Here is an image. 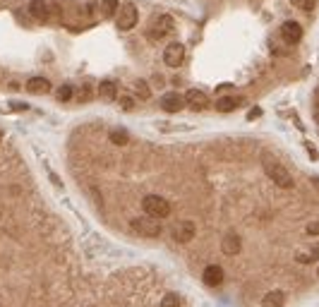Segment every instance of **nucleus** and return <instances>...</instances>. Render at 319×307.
<instances>
[{"label":"nucleus","instance_id":"29","mask_svg":"<svg viewBox=\"0 0 319 307\" xmlns=\"http://www.w3.org/2000/svg\"><path fill=\"white\" fill-rule=\"evenodd\" d=\"M312 183H315V185H317V187H319V178H312Z\"/></svg>","mask_w":319,"mask_h":307},{"label":"nucleus","instance_id":"13","mask_svg":"<svg viewBox=\"0 0 319 307\" xmlns=\"http://www.w3.org/2000/svg\"><path fill=\"white\" fill-rule=\"evenodd\" d=\"M204 283H207L209 288H216V286L223 283V269L219 264H209L207 269H204Z\"/></svg>","mask_w":319,"mask_h":307},{"label":"nucleus","instance_id":"30","mask_svg":"<svg viewBox=\"0 0 319 307\" xmlns=\"http://www.w3.org/2000/svg\"><path fill=\"white\" fill-rule=\"evenodd\" d=\"M317 274H319V271H317Z\"/></svg>","mask_w":319,"mask_h":307},{"label":"nucleus","instance_id":"6","mask_svg":"<svg viewBox=\"0 0 319 307\" xmlns=\"http://www.w3.org/2000/svg\"><path fill=\"white\" fill-rule=\"evenodd\" d=\"M173 26H175V19L171 14H159L154 19V26H149V38H163L168 31H173Z\"/></svg>","mask_w":319,"mask_h":307},{"label":"nucleus","instance_id":"23","mask_svg":"<svg viewBox=\"0 0 319 307\" xmlns=\"http://www.w3.org/2000/svg\"><path fill=\"white\" fill-rule=\"evenodd\" d=\"M161 307H180V295L178 293H166L161 300Z\"/></svg>","mask_w":319,"mask_h":307},{"label":"nucleus","instance_id":"20","mask_svg":"<svg viewBox=\"0 0 319 307\" xmlns=\"http://www.w3.org/2000/svg\"><path fill=\"white\" fill-rule=\"evenodd\" d=\"M118 10H120L118 0H101V14L103 17H113V14H118Z\"/></svg>","mask_w":319,"mask_h":307},{"label":"nucleus","instance_id":"15","mask_svg":"<svg viewBox=\"0 0 319 307\" xmlns=\"http://www.w3.org/2000/svg\"><path fill=\"white\" fill-rule=\"evenodd\" d=\"M26 91H29V94H48L50 82L46 77H31V79L26 82Z\"/></svg>","mask_w":319,"mask_h":307},{"label":"nucleus","instance_id":"19","mask_svg":"<svg viewBox=\"0 0 319 307\" xmlns=\"http://www.w3.org/2000/svg\"><path fill=\"white\" fill-rule=\"evenodd\" d=\"M132 89H135V96H137V98H142V101L151 98V89H149V82H144V79H135Z\"/></svg>","mask_w":319,"mask_h":307},{"label":"nucleus","instance_id":"21","mask_svg":"<svg viewBox=\"0 0 319 307\" xmlns=\"http://www.w3.org/2000/svg\"><path fill=\"white\" fill-rule=\"evenodd\" d=\"M91 94H94L91 84H82L79 89H74V101H79V103H86V101L91 98Z\"/></svg>","mask_w":319,"mask_h":307},{"label":"nucleus","instance_id":"14","mask_svg":"<svg viewBox=\"0 0 319 307\" xmlns=\"http://www.w3.org/2000/svg\"><path fill=\"white\" fill-rule=\"evenodd\" d=\"M243 106V96H221L216 101V111L219 113H231Z\"/></svg>","mask_w":319,"mask_h":307},{"label":"nucleus","instance_id":"26","mask_svg":"<svg viewBox=\"0 0 319 307\" xmlns=\"http://www.w3.org/2000/svg\"><path fill=\"white\" fill-rule=\"evenodd\" d=\"M307 235H319V221H312L307 226Z\"/></svg>","mask_w":319,"mask_h":307},{"label":"nucleus","instance_id":"17","mask_svg":"<svg viewBox=\"0 0 319 307\" xmlns=\"http://www.w3.org/2000/svg\"><path fill=\"white\" fill-rule=\"evenodd\" d=\"M98 96L103 98V101H113V98L118 96V84L113 79H103L98 84Z\"/></svg>","mask_w":319,"mask_h":307},{"label":"nucleus","instance_id":"1","mask_svg":"<svg viewBox=\"0 0 319 307\" xmlns=\"http://www.w3.org/2000/svg\"><path fill=\"white\" fill-rule=\"evenodd\" d=\"M142 209L147 216L151 219H166L171 214V202L166 197H159V195H147L142 199Z\"/></svg>","mask_w":319,"mask_h":307},{"label":"nucleus","instance_id":"4","mask_svg":"<svg viewBox=\"0 0 319 307\" xmlns=\"http://www.w3.org/2000/svg\"><path fill=\"white\" fill-rule=\"evenodd\" d=\"M137 19H139V12H137V7L132 2H125L123 7L118 10V14H115V24H118L120 31H130L137 24Z\"/></svg>","mask_w":319,"mask_h":307},{"label":"nucleus","instance_id":"8","mask_svg":"<svg viewBox=\"0 0 319 307\" xmlns=\"http://www.w3.org/2000/svg\"><path fill=\"white\" fill-rule=\"evenodd\" d=\"M185 103H187L192 111H204L209 106V96L202 89H190V91L185 94Z\"/></svg>","mask_w":319,"mask_h":307},{"label":"nucleus","instance_id":"12","mask_svg":"<svg viewBox=\"0 0 319 307\" xmlns=\"http://www.w3.org/2000/svg\"><path fill=\"white\" fill-rule=\"evenodd\" d=\"M221 250H223V255H228V257H233V255H240V250H243L240 235H238V233H228L226 238H223Z\"/></svg>","mask_w":319,"mask_h":307},{"label":"nucleus","instance_id":"5","mask_svg":"<svg viewBox=\"0 0 319 307\" xmlns=\"http://www.w3.org/2000/svg\"><path fill=\"white\" fill-rule=\"evenodd\" d=\"M26 12L31 14V19H36L38 24H46L50 19V5L48 0H29V7H26Z\"/></svg>","mask_w":319,"mask_h":307},{"label":"nucleus","instance_id":"16","mask_svg":"<svg viewBox=\"0 0 319 307\" xmlns=\"http://www.w3.org/2000/svg\"><path fill=\"white\" fill-rule=\"evenodd\" d=\"M286 305V293L283 291H269L262 298V307H283Z\"/></svg>","mask_w":319,"mask_h":307},{"label":"nucleus","instance_id":"3","mask_svg":"<svg viewBox=\"0 0 319 307\" xmlns=\"http://www.w3.org/2000/svg\"><path fill=\"white\" fill-rule=\"evenodd\" d=\"M132 231L142 238H156L161 235V223L159 219H151V216H139V219H132Z\"/></svg>","mask_w":319,"mask_h":307},{"label":"nucleus","instance_id":"18","mask_svg":"<svg viewBox=\"0 0 319 307\" xmlns=\"http://www.w3.org/2000/svg\"><path fill=\"white\" fill-rule=\"evenodd\" d=\"M108 137H111V142L115 144V147H125V144L130 142V132H127L125 127H113Z\"/></svg>","mask_w":319,"mask_h":307},{"label":"nucleus","instance_id":"27","mask_svg":"<svg viewBox=\"0 0 319 307\" xmlns=\"http://www.w3.org/2000/svg\"><path fill=\"white\" fill-rule=\"evenodd\" d=\"M259 115H262V111H259V108H255V111L250 113V118H252V120H255V118H259Z\"/></svg>","mask_w":319,"mask_h":307},{"label":"nucleus","instance_id":"7","mask_svg":"<svg viewBox=\"0 0 319 307\" xmlns=\"http://www.w3.org/2000/svg\"><path fill=\"white\" fill-rule=\"evenodd\" d=\"M185 60V46L183 43H168L163 50V62L168 67H180Z\"/></svg>","mask_w":319,"mask_h":307},{"label":"nucleus","instance_id":"22","mask_svg":"<svg viewBox=\"0 0 319 307\" xmlns=\"http://www.w3.org/2000/svg\"><path fill=\"white\" fill-rule=\"evenodd\" d=\"M55 96L60 98V101H72V98H74V89L70 84H62V86H58Z\"/></svg>","mask_w":319,"mask_h":307},{"label":"nucleus","instance_id":"10","mask_svg":"<svg viewBox=\"0 0 319 307\" xmlns=\"http://www.w3.org/2000/svg\"><path fill=\"white\" fill-rule=\"evenodd\" d=\"M185 106V96H180V94H175V91H171V94H163V98H161V108L166 113H178L183 111Z\"/></svg>","mask_w":319,"mask_h":307},{"label":"nucleus","instance_id":"11","mask_svg":"<svg viewBox=\"0 0 319 307\" xmlns=\"http://www.w3.org/2000/svg\"><path fill=\"white\" fill-rule=\"evenodd\" d=\"M197 228L192 221H180L178 226H175V231H173V238L178 240V243H190L192 238H195Z\"/></svg>","mask_w":319,"mask_h":307},{"label":"nucleus","instance_id":"2","mask_svg":"<svg viewBox=\"0 0 319 307\" xmlns=\"http://www.w3.org/2000/svg\"><path fill=\"white\" fill-rule=\"evenodd\" d=\"M264 173L274 180V185H279L283 190H291V187H293V175L286 171V166H281V163L264 159Z\"/></svg>","mask_w":319,"mask_h":307},{"label":"nucleus","instance_id":"28","mask_svg":"<svg viewBox=\"0 0 319 307\" xmlns=\"http://www.w3.org/2000/svg\"><path fill=\"white\" fill-rule=\"evenodd\" d=\"M315 123L319 125V106H315Z\"/></svg>","mask_w":319,"mask_h":307},{"label":"nucleus","instance_id":"9","mask_svg":"<svg viewBox=\"0 0 319 307\" xmlns=\"http://www.w3.org/2000/svg\"><path fill=\"white\" fill-rule=\"evenodd\" d=\"M281 36L286 43H300V38H303V26L298 24V22H293V19H288V22H283L281 26Z\"/></svg>","mask_w":319,"mask_h":307},{"label":"nucleus","instance_id":"24","mask_svg":"<svg viewBox=\"0 0 319 307\" xmlns=\"http://www.w3.org/2000/svg\"><path fill=\"white\" fill-rule=\"evenodd\" d=\"M120 106H123V111H132V108H135V98H132V96H123V98H120Z\"/></svg>","mask_w":319,"mask_h":307},{"label":"nucleus","instance_id":"25","mask_svg":"<svg viewBox=\"0 0 319 307\" xmlns=\"http://www.w3.org/2000/svg\"><path fill=\"white\" fill-rule=\"evenodd\" d=\"M293 2L298 5V7H303V10H307V12H310V10L315 7V0H293Z\"/></svg>","mask_w":319,"mask_h":307}]
</instances>
